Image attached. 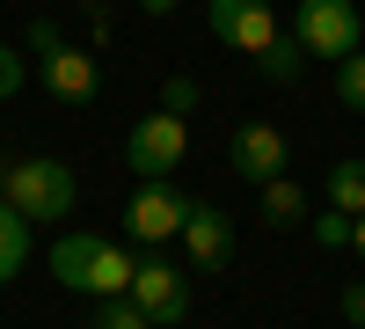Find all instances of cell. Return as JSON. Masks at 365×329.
<instances>
[{
    "label": "cell",
    "instance_id": "cell-12",
    "mask_svg": "<svg viewBox=\"0 0 365 329\" xmlns=\"http://www.w3.org/2000/svg\"><path fill=\"white\" fill-rule=\"evenodd\" d=\"M22 263H29V220L15 213L8 198H0V285H8Z\"/></svg>",
    "mask_w": 365,
    "mask_h": 329
},
{
    "label": "cell",
    "instance_id": "cell-7",
    "mask_svg": "<svg viewBox=\"0 0 365 329\" xmlns=\"http://www.w3.org/2000/svg\"><path fill=\"white\" fill-rule=\"evenodd\" d=\"M125 300H139V308H146V322L168 329V322L190 315V278H182L168 256H146L139 271H132V293H125Z\"/></svg>",
    "mask_w": 365,
    "mask_h": 329
},
{
    "label": "cell",
    "instance_id": "cell-8",
    "mask_svg": "<svg viewBox=\"0 0 365 329\" xmlns=\"http://www.w3.org/2000/svg\"><path fill=\"white\" fill-rule=\"evenodd\" d=\"M182 213H190V198H182L168 176H154V183L132 191L125 227H132V242H175V234H182Z\"/></svg>",
    "mask_w": 365,
    "mask_h": 329
},
{
    "label": "cell",
    "instance_id": "cell-2",
    "mask_svg": "<svg viewBox=\"0 0 365 329\" xmlns=\"http://www.w3.org/2000/svg\"><path fill=\"white\" fill-rule=\"evenodd\" d=\"M292 44L307 51V59L344 66L351 51H365V15H358V0H299V8H292Z\"/></svg>",
    "mask_w": 365,
    "mask_h": 329
},
{
    "label": "cell",
    "instance_id": "cell-17",
    "mask_svg": "<svg viewBox=\"0 0 365 329\" xmlns=\"http://www.w3.org/2000/svg\"><path fill=\"white\" fill-rule=\"evenodd\" d=\"M256 66H263V74H270V81H292V74H299V66H307V51H299V44H292V37H278V44H270V51H263V59H256Z\"/></svg>",
    "mask_w": 365,
    "mask_h": 329
},
{
    "label": "cell",
    "instance_id": "cell-13",
    "mask_svg": "<svg viewBox=\"0 0 365 329\" xmlns=\"http://www.w3.org/2000/svg\"><path fill=\"white\" fill-rule=\"evenodd\" d=\"M329 205H336V213H365V161H336L329 168Z\"/></svg>",
    "mask_w": 365,
    "mask_h": 329
},
{
    "label": "cell",
    "instance_id": "cell-16",
    "mask_svg": "<svg viewBox=\"0 0 365 329\" xmlns=\"http://www.w3.org/2000/svg\"><path fill=\"white\" fill-rule=\"evenodd\" d=\"M88 329H154V322H146V308H139V300H103Z\"/></svg>",
    "mask_w": 365,
    "mask_h": 329
},
{
    "label": "cell",
    "instance_id": "cell-1",
    "mask_svg": "<svg viewBox=\"0 0 365 329\" xmlns=\"http://www.w3.org/2000/svg\"><path fill=\"white\" fill-rule=\"evenodd\" d=\"M0 198H8L29 227H58V220H73V168L51 161V154H29L15 168H0Z\"/></svg>",
    "mask_w": 365,
    "mask_h": 329
},
{
    "label": "cell",
    "instance_id": "cell-14",
    "mask_svg": "<svg viewBox=\"0 0 365 329\" xmlns=\"http://www.w3.org/2000/svg\"><path fill=\"white\" fill-rule=\"evenodd\" d=\"M263 220H278V227H292V220H307V191L299 183H263Z\"/></svg>",
    "mask_w": 365,
    "mask_h": 329
},
{
    "label": "cell",
    "instance_id": "cell-10",
    "mask_svg": "<svg viewBox=\"0 0 365 329\" xmlns=\"http://www.w3.org/2000/svg\"><path fill=\"white\" fill-rule=\"evenodd\" d=\"M132 271H139V263H132L125 249H117V242H96L81 293H88V300H125V293H132Z\"/></svg>",
    "mask_w": 365,
    "mask_h": 329
},
{
    "label": "cell",
    "instance_id": "cell-11",
    "mask_svg": "<svg viewBox=\"0 0 365 329\" xmlns=\"http://www.w3.org/2000/svg\"><path fill=\"white\" fill-rule=\"evenodd\" d=\"M96 242H103V234H88V227L58 234V242H51V278L81 293V278H88V256H96Z\"/></svg>",
    "mask_w": 365,
    "mask_h": 329
},
{
    "label": "cell",
    "instance_id": "cell-18",
    "mask_svg": "<svg viewBox=\"0 0 365 329\" xmlns=\"http://www.w3.org/2000/svg\"><path fill=\"white\" fill-rule=\"evenodd\" d=\"M314 242H322V249H351V213L322 205V213H314Z\"/></svg>",
    "mask_w": 365,
    "mask_h": 329
},
{
    "label": "cell",
    "instance_id": "cell-9",
    "mask_svg": "<svg viewBox=\"0 0 365 329\" xmlns=\"http://www.w3.org/2000/svg\"><path fill=\"white\" fill-rule=\"evenodd\" d=\"M175 242L190 249V263H197V271H220V263L234 256V220L220 213V205L190 198V213H182V234H175Z\"/></svg>",
    "mask_w": 365,
    "mask_h": 329
},
{
    "label": "cell",
    "instance_id": "cell-3",
    "mask_svg": "<svg viewBox=\"0 0 365 329\" xmlns=\"http://www.w3.org/2000/svg\"><path fill=\"white\" fill-rule=\"evenodd\" d=\"M182 154H190V125H182L175 110H146L132 139H125V161L139 168V183H154V176H175Z\"/></svg>",
    "mask_w": 365,
    "mask_h": 329
},
{
    "label": "cell",
    "instance_id": "cell-23",
    "mask_svg": "<svg viewBox=\"0 0 365 329\" xmlns=\"http://www.w3.org/2000/svg\"><path fill=\"white\" fill-rule=\"evenodd\" d=\"M139 8H146V15H175V0H139Z\"/></svg>",
    "mask_w": 365,
    "mask_h": 329
},
{
    "label": "cell",
    "instance_id": "cell-21",
    "mask_svg": "<svg viewBox=\"0 0 365 329\" xmlns=\"http://www.w3.org/2000/svg\"><path fill=\"white\" fill-rule=\"evenodd\" d=\"M336 308H344V322H351V329H365V278H358V285H344V300H336Z\"/></svg>",
    "mask_w": 365,
    "mask_h": 329
},
{
    "label": "cell",
    "instance_id": "cell-6",
    "mask_svg": "<svg viewBox=\"0 0 365 329\" xmlns=\"http://www.w3.org/2000/svg\"><path fill=\"white\" fill-rule=\"evenodd\" d=\"M205 22H212L220 44L249 51V59H263L270 44H278V15H270V0H205Z\"/></svg>",
    "mask_w": 365,
    "mask_h": 329
},
{
    "label": "cell",
    "instance_id": "cell-5",
    "mask_svg": "<svg viewBox=\"0 0 365 329\" xmlns=\"http://www.w3.org/2000/svg\"><path fill=\"white\" fill-rule=\"evenodd\" d=\"M227 161H234V176L241 183H278V176L292 168V146H285V132L278 125H263V117H249V125H234V139H227Z\"/></svg>",
    "mask_w": 365,
    "mask_h": 329
},
{
    "label": "cell",
    "instance_id": "cell-22",
    "mask_svg": "<svg viewBox=\"0 0 365 329\" xmlns=\"http://www.w3.org/2000/svg\"><path fill=\"white\" fill-rule=\"evenodd\" d=\"M351 249H358V256H365V213H358V220H351Z\"/></svg>",
    "mask_w": 365,
    "mask_h": 329
},
{
    "label": "cell",
    "instance_id": "cell-19",
    "mask_svg": "<svg viewBox=\"0 0 365 329\" xmlns=\"http://www.w3.org/2000/svg\"><path fill=\"white\" fill-rule=\"evenodd\" d=\"M22 81H29V74H22V51H15V44H0V103H15V96H22Z\"/></svg>",
    "mask_w": 365,
    "mask_h": 329
},
{
    "label": "cell",
    "instance_id": "cell-4",
    "mask_svg": "<svg viewBox=\"0 0 365 329\" xmlns=\"http://www.w3.org/2000/svg\"><path fill=\"white\" fill-rule=\"evenodd\" d=\"M29 44H37V59H44V88H51L58 103H96L103 74H96V59H88L81 44H66L51 22H37V29H29Z\"/></svg>",
    "mask_w": 365,
    "mask_h": 329
},
{
    "label": "cell",
    "instance_id": "cell-15",
    "mask_svg": "<svg viewBox=\"0 0 365 329\" xmlns=\"http://www.w3.org/2000/svg\"><path fill=\"white\" fill-rule=\"evenodd\" d=\"M336 103L344 110H365V51H351L344 66H336Z\"/></svg>",
    "mask_w": 365,
    "mask_h": 329
},
{
    "label": "cell",
    "instance_id": "cell-20",
    "mask_svg": "<svg viewBox=\"0 0 365 329\" xmlns=\"http://www.w3.org/2000/svg\"><path fill=\"white\" fill-rule=\"evenodd\" d=\"M190 103H197V81H182V74H175V81L161 88V110H175V117H182Z\"/></svg>",
    "mask_w": 365,
    "mask_h": 329
}]
</instances>
